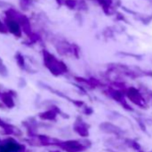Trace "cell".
I'll return each mask as SVG.
<instances>
[{"label": "cell", "instance_id": "6da1fadb", "mask_svg": "<svg viewBox=\"0 0 152 152\" xmlns=\"http://www.w3.org/2000/svg\"><path fill=\"white\" fill-rule=\"evenodd\" d=\"M0 143H1V140H0Z\"/></svg>", "mask_w": 152, "mask_h": 152}]
</instances>
